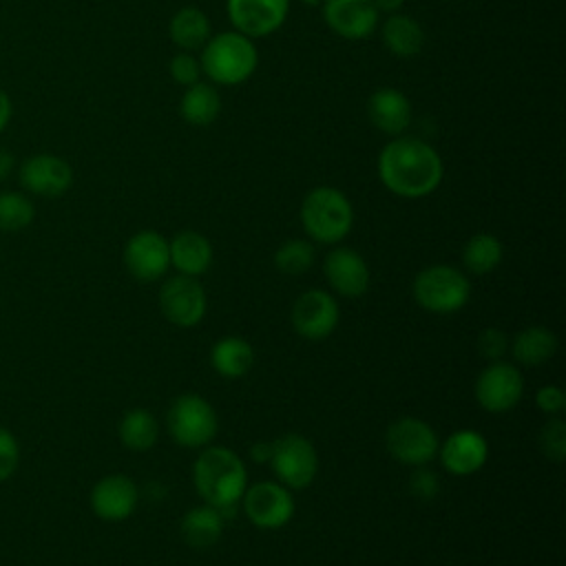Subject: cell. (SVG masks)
<instances>
[{
    "mask_svg": "<svg viewBox=\"0 0 566 566\" xmlns=\"http://www.w3.org/2000/svg\"><path fill=\"white\" fill-rule=\"evenodd\" d=\"M378 179L396 197L420 199L438 190L444 177L442 157L418 137L398 135L378 155Z\"/></svg>",
    "mask_w": 566,
    "mask_h": 566,
    "instance_id": "1",
    "label": "cell"
},
{
    "mask_svg": "<svg viewBox=\"0 0 566 566\" xmlns=\"http://www.w3.org/2000/svg\"><path fill=\"white\" fill-rule=\"evenodd\" d=\"M192 482L201 500L219 511L234 509L248 489V469L228 447H206L192 464Z\"/></svg>",
    "mask_w": 566,
    "mask_h": 566,
    "instance_id": "2",
    "label": "cell"
},
{
    "mask_svg": "<svg viewBox=\"0 0 566 566\" xmlns=\"http://www.w3.org/2000/svg\"><path fill=\"white\" fill-rule=\"evenodd\" d=\"M201 73H206L212 84L237 86L252 77L259 64V53L254 40L239 31H221L210 35L201 46Z\"/></svg>",
    "mask_w": 566,
    "mask_h": 566,
    "instance_id": "3",
    "label": "cell"
},
{
    "mask_svg": "<svg viewBox=\"0 0 566 566\" xmlns=\"http://www.w3.org/2000/svg\"><path fill=\"white\" fill-rule=\"evenodd\" d=\"M301 223L316 243H338L354 226V208L345 192L334 186L312 188L301 203Z\"/></svg>",
    "mask_w": 566,
    "mask_h": 566,
    "instance_id": "4",
    "label": "cell"
},
{
    "mask_svg": "<svg viewBox=\"0 0 566 566\" xmlns=\"http://www.w3.org/2000/svg\"><path fill=\"white\" fill-rule=\"evenodd\" d=\"M471 296V283L453 265H429L413 279L416 303L431 314H455Z\"/></svg>",
    "mask_w": 566,
    "mask_h": 566,
    "instance_id": "5",
    "label": "cell"
},
{
    "mask_svg": "<svg viewBox=\"0 0 566 566\" xmlns=\"http://www.w3.org/2000/svg\"><path fill=\"white\" fill-rule=\"evenodd\" d=\"M166 427L170 438L188 449L208 447L219 429L212 405L199 394H181L172 400L166 413Z\"/></svg>",
    "mask_w": 566,
    "mask_h": 566,
    "instance_id": "6",
    "label": "cell"
},
{
    "mask_svg": "<svg viewBox=\"0 0 566 566\" xmlns=\"http://www.w3.org/2000/svg\"><path fill=\"white\" fill-rule=\"evenodd\" d=\"M270 464L279 482L294 491L307 489L318 473L316 449L298 433H285L272 442Z\"/></svg>",
    "mask_w": 566,
    "mask_h": 566,
    "instance_id": "7",
    "label": "cell"
},
{
    "mask_svg": "<svg viewBox=\"0 0 566 566\" xmlns=\"http://www.w3.org/2000/svg\"><path fill=\"white\" fill-rule=\"evenodd\" d=\"M385 447L394 460L409 467H422L438 455L440 440L431 424L420 418L402 416L387 427Z\"/></svg>",
    "mask_w": 566,
    "mask_h": 566,
    "instance_id": "8",
    "label": "cell"
},
{
    "mask_svg": "<svg viewBox=\"0 0 566 566\" xmlns=\"http://www.w3.org/2000/svg\"><path fill=\"white\" fill-rule=\"evenodd\" d=\"M241 502L248 520L263 531H279L294 517V497L281 482H256L245 489Z\"/></svg>",
    "mask_w": 566,
    "mask_h": 566,
    "instance_id": "9",
    "label": "cell"
},
{
    "mask_svg": "<svg viewBox=\"0 0 566 566\" xmlns=\"http://www.w3.org/2000/svg\"><path fill=\"white\" fill-rule=\"evenodd\" d=\"M473 394L484 411L504 413L511 411L522 400L524 378L515 365L493 360L475 378Z\"/></svg>",
    "mask_w": 566,
    "mask_h": 566,
    "instance_id": "10",
    "label": "cell"
},
{
    "mask_svg": "<svg viewBox=\"0 0 566 566\" xmlns=\"http://www.w3.org/2000/svg\"><path fill=\"white\" fill-rule=\"evenodd\" d=\"M18 181L27 195L55 199L73 186V168L55 153H35L18 166Z\"/></svg>",
    "mask_w": 566,
    "mask_h": 566,
    "instance_id": "11",
    "label": "cell"
},
{
    "mask_svg": "<svg viewBox=\"0 0 566 566\" xmlns=\"http://www.w3.org/2000/svg\"><path fill=\"white\" fill-rule=\"evenodd\" d=\"M208 298L195 276H170L159 290V310L177 327H195L206 316Z\"/></svg>",
    "mask_w": 566,
    "mask_h": 566,
    "instance_id": "12",
    "label": "cell"
},
{
    "mask_svg": "<svg viewBox=\"0 0 566 566\" xmlns=\"http://www.w3.org/2000/svg\"><path fill=\"white\" fill-rule=\"evenodd\" d=\"M124 265L135 281H159L170 268V250L166 237L155 230L135 232L124 245Z\"/></svg>",
    "mask_w": 566,
    "mask_h": 566,
    "instance_id": "13",
    "label": "cell"
},
{
    "mask_svg": "<svg viewBox=\"0 0 566 566\" xmlns=\"http://www.w3.org/2000/svg\"><path fill=\"white\" fill-rule=\"evenodd\" d=\"M340 318L336 298L325 290H307L292 305V327L307 340L327 338Z\"/></svg>",
    "mask_w": 566,
    "mask_h": 566,
    "instance_id": "14",
    "label": "cell"
},
{
    "mask_svg": "<svg viewBox=\"0 0 566 566\" xmlns=\"http://www.w3.org/2000/svg\"><path fill=\"white\" fill-rule=\"evenodd\" d=\"M226 11L234 31L254 40L272 35L283 27L290 0H226Z\"/></svg>",
    "mask_w": 566,
    "mask_h": 566,
    "instance_id": "15",
    "label": "cell"
},
{
    "mask_svg": "<svg viewBox=\"0 0 566 566\" xmlns=\"http://www.w3.org/2000/svg\"><path fill=\"white\" fill-rule=\"evenodd\" d=\"M91 509L104 522H122L133 515L139 502L137 484L124 473H111L91 489Z\"/></svg>",
    "mask_w": 566,
    "mask_h": 566,
    "instance_id": "16",
    "label": "cell"
},
{
    "mask_svg": "<svg viewBox=\"0 0 566 566\" xmlns=\"http://www.w3.org/2000/svg\"><path fill=\"white\" fill-rule=\"evenodd\" d=\"M329 287L345 298H360L369 290V265L354 248H334L323 261Z\"/></svg>",
    "mask_w": 566,
    "mask_h": 566,
    "instance_id": "17",
    "label": "cell"
},
{
    "mask_svg": "<svg viewBox=\"0 0 566 566\" xmlns=\"http://www.w3.org/2000/svg\"><path fill=\"white\" fill-rule=\"evenodd\" d=\"M442 469L451 475L467 478L478 473L489 458L486 438L475 429H458L447 436L438 449Z\"/></svg>",
    "mask_w": 566,
    "mask_h": 566,
    "instance_id": "18",
    "label": "cell"
},
{
    "mask_svg": "<svg viewBox=\"0 0 566 566\" xmlns=\"http://www.w3.org/2000/svg\"><path fill=\"white\" fill-rule=\"evenodd\" d=\"M325 24L345 40H365L376 27L380 13L371 0H321Z\"/></svg>",
    "mask_w": 566,
    "mask_h": 566,
    "instance_id": "19",
    "label": "cell"
},
{
    "mask_svg": "<svg viewBox=\"0 0 566 566\" xmlns=\"http://www.w3.org/2000/svg\"><path fill=\"white\" fill-rule=\"evenodd\" d=\"M367 117L385 135H402L411 124V102L394 86L376 88L367 99Z\"/></svg>",
    "mask_w": 566,
    "mask_h": 566,
    "instance_id": "20",
    "label": "cell"
},
{
    "mask_svg": "<svg viewBox=\"0 0 566 566\" xmlns=\"http://www.w3.org/2000/svg\"><path fill=\"white\" fill-rule=\"evenodd\" d=\"M168 250H170V265L186 276H199L203 272H208L210 263H212V245L210 241L195 230H184L179 234H175L168 241Z\"/></svg>",
    "mask_w": 566,
    "mask_h": 566,
    "instance_id": "21",
    "label": "cell"
},
{
    "mask_svg": "<svg viewBox=\"0 0 566 566\" xmlns=\"http://www.w3.org/2000/svg\"><path fill=\"white\" fill-rule=\"evenodd\" d=\"M385 49L396 57H416L424 46V31L411 15L391 13L380 27Z\"/></svg>",
    "mask_w": 566,
    "mask_h": 566,
    "instance_id": "22",
    "label": "cell"
},
{
    "mask_svg": "<svg viewBox=\"0 0 566 566\" xmlns=\"http://www.w3.org/2000/svg\"><path fill=\"white\" fill-rule=\"evenodd\" d=\"M181 537L190 548H210L214 546L221 535H223V511L203 504V506H195L190 509L184 517H181Z\"/></svg>",
    "mask_w": 566,
    "mask_h": 566,
    "instance_id": "23",
    "label": "cell"
},
{
    "mask_svg": "<svg viewBox=\"0 0 566 566\" xmlns=\"http://www.w3.org/2000/svg\"><path fill=\"white\" fill-rule=\"evenodd\" d=\"M513 358L524 367H539L548 363L557 352V336L542 325L524 327L515 334L511 345Z\"/></svg>",
    "mask_w": 566,
    "mask_h": 566,
    "instance_id": "24",
    "label": "cell"
},
{
    "mask_svg": "<svg viewBox=\"0 0 566 566\" xmlns=\"http://www.w3.org/2000/svg\"><path fill=\"white\" fill-rule=\"evenodd\" d=\"M254 363L252 345L241 336H223L210 349V365L223 378H241Z\"/></svg>",
    "mask_w": 566,
    "mask_h": 566,
    "instance_id": "25",
    "label": "cell"
},
{
    "mask_svg": "<svg viewBox=\"0 0 566 566\" xmlns=\"http://www.w3.org/2000/svg\"><path fill=\"white\" fill-rule=\"evenodd\" d=\"M179 113L190 126H210L221 113V95L214 84L195 82L186 86L179 102Z\"/></svg>",
    "mask_w": 566,
    "mask_h": 566,
    "instance_id": "26",
    "label": "cell"
},
{
    "mask_svg": "<svg viewBox=\"0 0 566 566\" xmlns=\"http://www.w3.org/2000/svg\"><path fill=\"white\" fill-rule=\"evenodd\" d=\"M168 35L181 51H197L212 35L210 20L199 7H184L170 18Z\"/></svg>",
    "mask_w": 566,
    "mask_h": 566,
    "instance_id": "27",
    "label": "cell"
},
{
    "mask_svg": "<svg viewBox=\"0 0 566 566\" xmlns=\"http://www.w3.org/2000/svg\"><path fill=\"white\" fill-rule=\"evenodd\" d=\"M117 436L126 449H130L135 453H144V451L153 449L159 438L157 418L153 416V411L142 409V407L128 409L117 424Z\"/></svg>",
    "mask_w": 566,
    "mask_h": 566,
    "instance_id": "28",
    "label": "cell"
},
{
    "mask_svg": "<svg viewBox=\"0 0 566 566\" xmlns=\"http://www.w3.org/2000/svg\"><path fill=\"white\" fill-rule=\"evenodd\" d=\"M502 254H504V250L495 234L478 232L464 243L462 263H464L467 272H471L475 276H484L500 265Z\"/></svg>",
    "mask_w": 566,
    "mask_h": 566,
    "instance_id": "29",
    "label": "cell"
},
{
    "mask_svg": "<svg viewBox=\"0 0 566 566\" xmlns=\"http://www.w3.org/2000/svg\"><path fill=\"white\" fill-rule=\"evenodd\" d=\"M35 219V206L24 190H2L0 192V230L20 232L29 228Z\"/></svg>",
    "mask_w": 566,
    "mask_h": 566,
    "instance_id": "30",
    "label": "cell"
},
{
    "mask_svg": "<svg viewBox=\"0 0 566 566\" xmlns=\"http://www.w3.org/2000/svg\"><path fill=\"white\" fill-rule=\"evenodd\" d=\"M314 256H316V252L310 241L287 239L274 252V265L279 272H283L287 276H298V274H305L314 265Z\"/></svg>",
    "mask_w": 566,
    "mask_h": 566,
    "instance_id": "31",
    "label": "cell"
},
{
    "mask_svg": "<svg viewBox=\"0 0 566 566\" xmlns=\"http://www.w3.org/2000/svg\"><path fill=\"white\" fill-rule=\"evenodd\" d=\"M539 449L542 453L553 460V462H562L566 458V424L559 416H551L544 427L539 429Z\"/></svg>",
    "mask_w": 566,
    "mask_h": 566,
    "instance_id": "32",
    "label": "cell"
},
{
    "mask_svg": "<svg viewBox=\"0 0 566 566\" xmlns=\"http://www.w3.org/2000/svg\"><path fill=\"white\" fill-rule=\"evenodd\" d=\"M168 71H170V77L181 86H190V84L199 82V77H201L199 57H195L190 51H181V53L172 55Z\"/></svg>",
    "mask_w": 566,
    "mask_h": 566,
    "instance_id": "33",
    "label": "cell"
},
{
    "mask_svg": "<svg viewBox=\"0 0 566 566\" xmlns=\"http://www.w3.org/2000/svg\"><path fill=\"white\" fill-rule=\"evenodd\" d=\"M20 464V442L7 427H0V482L9 480Z\"/></svg>",
    "mask_w": 566,
    "mask_h": 566,
    "instance_id": "34",
    "label": "cell"
},
{
    "mask_svg": "<svg viewBox=\"0 0 566 566\" xmlns=\"http://www.w3.org/2000/svg\"><path fill=\"white\" fill-rule=\"evenodd\" d=\"M475 347H478L480 356L486 358L489 363L502 360L504 352L509 349V336L497 327H486V329L480 332V336L475 340Z\"/></svg>",
    "mask_w": 566,
    "mask_h": 566,
    "instance_id": "35",
    "label": "cell"
},
{
    "mask_svg": "<svg viewBox=\"0 0 566 566\" xmlns=\"http://www.w3.org/2000/svg\"><path fill=\"white\" fill-rule=\"evenodd\" d=\"M409 491L413 497H418L422 502L433 500L440 493L438 475L431 469H427L424 464L416 467V471L409 475Z\"/></svg>",
    "mask_w": 566,
    "mask_h": 566,
    "instance_id": "36",
    "label": "cell"
},
{
    "mask_svg": "<svg viewBox=\"0 0 566 566\" xmlns=\"http://www.w3.org/2000/svg\"><path fill=\"white\" fill-rule=\"evenodd\" d=\"M535 405L546 416H559L566 407V394L557 385H544L535 391Z\"/></svg>",
    "mask_w": 566,
    "mask_h": 566,
    "instance_id": "37",
    "label": "cell"
},
{
    "mask_svg": "<svg viewBox=\"0 0 566 566\" xmlns=\"http://www.w3.org/2000/svg\"><path fill=\"white\" fill-rule=\"evenodd\" d=\"M11 115H13V102L11 97L0 88V135L7 130L9 122H11Z\"/></svg>",
    "mask_w": 566,
    "mask_h": 566,
    "instance_id": "38",
    "label": "cell"
},
{
    "mask_svg": "<svg viewBox=\"0 0 566 566\" xmlns=\"http://www.w3.org/2000/svg\"><path fill=\"white\" fill-rule=\"evenodd\" d=\"M13 168H15V157H13V153L0 148V181H4V179L13 172Z\"/></svg>",
    "mask_w": 566,
    "mask_h": 566,
    "instance_id": "39",
    "label": "cell"
},
{
    "mask_svg": "<svg viewBox=\"0 0 566 566\" xmlns=\"http://www.w3.org/2000/svg\"><path fill=\"white\" fill-rule=\"evenodd\" d=\"M270 455H272V442H256L250 449V458L254 462H265V460H270Z\"/></svg>",
    "mask_w": 566,
    "mask_h": 566,
    "instance_id": "40",
    "label": "cell"
},
{
    "mask_svg": "<svg viewBox=\"0 0 566 566\" xmlns=\"http://www.w3.org/2000/svg\"><path fill=\"white\" fill-rule=\"evenodd\" d=\"M371 2L378 13H387V15L398 13V9L405 4V0H371Z\"/></svg>",
    "mask_w": 566,
    "mask_h": 566,
    "instance_id": "41",
    "label": "cell"
},
{
    "mask_svg": "<svg viewBox=\"0 0 566 566\" xmlns=\"http://www.w3.org/2000/svg\"><path fill=\"white\" fill-rule=\"evenodd\" d=\"M303 2H307V4H318L321 0H303Z\"/></svg>",
    "mask_w": 566,
    "mask_h": 566,
    "instance_id": "42",
    "label": "cell"
}]
</instances>
